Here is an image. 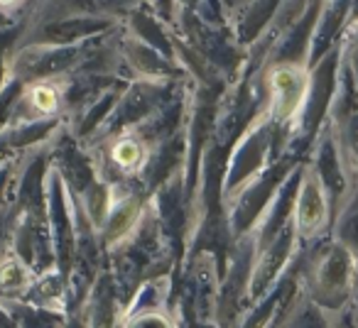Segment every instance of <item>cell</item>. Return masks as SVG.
I'll use <instances>...</instances> for the list:
<instances>
[{
	"instance_id": "cell-4",
	"label": "cell",
	"mask_w": 358,
	"mask_h": 328,
	"mask_svg": "<svg viewBox=\"0 0 358 328\" xmlns=\"http://www.w3.org/2000/svg\"><path fill=\"white\" fill-rule=\"evenodd\" d=\"M30 103L37 113H55L57 105H59V94H57L55 86H47V84H37L30 89Z\"/></svg>"
},
{
	"instance_id": "cell-3",
	"label": "cell",
	"mask_w": 358,
	"mask_h": 328,
	"mask_svg": "<svg viewBox=\"0 0 358 328\" xmlns=\"http://www.w3.org/2000/svg\"><path fill=\"white\" fill-rule=\"evenodd\" d=\"M143 159H145V149L135 137H123V140H118V142H115L113 162L118 164L120 170H125V172L138 170Z\"/></svg>"
},
{
	"instance_id": "cell-5",
	"label": "cell",
	"mask_w": 358,
	"mask_h": 328,
	"mask_svg": "<svg viewBox=\"0 0 358 328\" xmlns=\"http://www.w3.org/2000/svg\"><path fill=\"white\" fill-rule=\"evenodd\" d=\"M22 0H0V6L3 8H13V6H20Z\"/></svg>"
},
{
	"instance_id": "cell-2",
	"label": "cell",
	"mask_w": 358,
	"mask_h": 328,
	"mask_svg": "<svg viewBox=\"0 0 358 328\" xmlns=\"http://www.w3.org/2000/svg\"><path fill=\"white\" fill-rule=\"evenodd\" d=\"M324 218V196L319 191V186L314 181H309L304 186V194L299 199V223L307 225V228H314L319 225Z\"/></svg>"
},
{
	"instance_id": "cell-1",
	"label": "cell",
	"mask_w": 358,
	"mask_h": 328,
	"mask_svg": "<svg viewBox=\"0 0 358 328\" xmlns=\"http://www.w3.org/2000/svg\"><path fill=\"white\" fill-rule=\"evenodd\" d=\"M307 96V74L299 66L282 64L270 74V100L280 120L292 118Z\"/></svg>"
}]
</instances>
